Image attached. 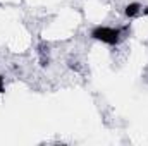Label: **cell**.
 I'll list each match as a JSON object with an SVG mask.
<instances>
[{
	"label": "cell",
	"instance_id": "obj_1",
	"mask_svg": "<svg viewBox=\"0 0 148 146\" xmlns=\"http://www.w3.org/2000/svg\"><path fill=\"white\" fill-rule=\"evenodd\" d=\"M91 36L98 41H103L107 45H117L119 38H121V29H114V28H105V26H98L91 31Z\"/></svg>",
	"mask_w": 148,
	"mask_h": 146
},
{
	"label": "cell",
	"instance_id": "obj_2",
	"mask_svg": "<svg viewBox=\"0 0 148 146\" xmlns=\"http://www.w3.org/2000/svg\"><path fill=\"white\" fill-rule=\"evenodd\" d=\"M138 12H140V3H129L126 7V16L127 17H134Z\"/></svg>",
	"mask_w": 148,
	"mask_h": 146
},
{
	"label": "cell",
	"instance_id": "obj_3",
	"mask_svg": "<svg viewBox=\"0 0 148 146\" xmlns=\"http://www.w3.org/2000/svg\"><path fill=\"white\" fill-rule=\"evenodd\" d=\"M0 93H3V77L0 76Z\"/></svg>",
	"mask_w": 148,
	"mask_h": 146
},
{
	"label": "cell",
	"instance_id": "obj_4",
	"mask_svg": "<svg viewBox=\"0 0 148 146\" xmlns=\"http://www.w3.org/2000/svg\"><path fill=\"white\" fill-rule=\"evenodd\" d=\"M145 14H147V16H148V7H147V9H145Z\"/></svg>",
	"mask_w": 148,
	"mask_h": 146
}]
</instances>
